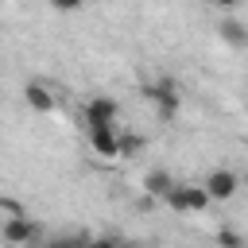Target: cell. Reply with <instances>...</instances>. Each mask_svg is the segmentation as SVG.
Instances as JSON below:
<instances>
[{
    "instance_id": "6da1fadb",
    "label": "cell",
    "mask_w": 248,
    "mask_h": 248,
    "mask_svg": "<svg viewBox=\"0 0 248 248\" xmlns=\"http://www.w3.org/2000/svg\"><path fill=\"white\" fill-rule=\"evenodd\" d=\"M0 236H4V244H12V248H31V244L39 240V221L27 217V213H12V217H4Z\"/></svg>"
},
{
    "instance_id": "7a4b0ae2",
    "label": "cell",
    "mask_w": 248,
    "mask_h": 248,
    "mask_svg": "<svg viewBox=\"0 0 248 248\" xmlns=\"http://www.w3.org/2000/svg\"><path fill=\"white\" fill-rule=\"evenodd\" d=\"M147 101L155 105V116H159V120H174L178 108H182V93H178V85H174L170 78L155 81V85L147 89Z\"/></svg>"
},
{
    "instance_id": "3957f363",
    "label": "cell",
    "mask_w": 248,
    "mask_h": 248,
    "mask_svg": "<svg viewBox=\"0 0 248 248\" xmlns=\"http://www.w3.org/2000/svg\"><path fill=\"white\" fill-rule=\"evenodd\" d=\"M116 120H120V105L112 97H105V93L89 97V105H85V132H93V128H112L116 132Z\"/></svg>"
},
{
    "instance_id": "277c9868",
    "label": "cell",
    "mask_w": 248,
    "mask_h": 248,
    "mask_svg": "<svg viewBox=\"0 0 248 248\" xmlns=\"http://www.w3.org/2000/svg\"><path fill=\"white\" fill-rule=\"evenodd\" d=\"M163 202H167L174 213H202V209H209L205 190H202V186H186V182H174Z\"/></svg>"
},
{
    "instance_id": "5b68a950",
    "label": "cell",
    "mask_w": 248,
    "mask_h": 248,
    "mask_svg": "<svg viewBox=\"0 0 248 248\" xmlns=\"http://www.w3.org/2000/svg\"><path fill=\"white\" fill-rule=\"evenodd\" d=\"M236 186H240V178L232 174V170H209L205 174V182H202V190H205V198L209 202H229L232 194H236Z\"/></svg>"
},
{
    "instance_id": "8992f818",
    "label": "cell",
    "mask_w": 248,
    "mask_h": 248,
    "mask_svg": "<svg viewBox=\"0 0 248 248\" xmlns=\"http://www.w3.org/2000/svg\"><path fill=\"white\" fill-rule=\"evenodd\" d=\"M85 136H89L93 155H101V159H120V132H112V128H93V132H85Z\"/></svg>"
},
{
    "instance_id": "52a82bcc",
    "label": "cell",
    "mask_w": 248,
    "mask_h": 248,
    "mask_svg": "<svg viewBox=\"0 0 248 248\" xmlns=\"http://www.w3.org/2000/svg\"><path fill=\"white\" fill-rule=\"evenodd\" d=\"M217 39L225 43V46H232V50H248V23H240V19H221L217 23Z\"/></svg>"
},
{
    "instance_id": "ba28073f",
    "label": "cell",
    "mask_w": 248,
    "mask_h": 248,
    "mask_svg": "<svg viewBox=\"0 0 248 248\" xmlns=\"http://www.w3.org/2000/svg\"><path fill=\"white\" fill-rule=\"evenodd\" d=\"M23 101H27V108H35V112H54V93L43 85V81H27L23 85Z\"/></svg>"
},
{
    "instance_id": "9c48e42d",
    "label": "cell",
    "mask_w": 248,
    "mask_h": 248,
    "mask_svg": "<svg viewBox=\"0 0 248 248\" xmlns=\"http://www.w3.org/2000/svg\"><path fill=\"white\" fill-rule=\"evenodd\" d=\"M170 186H174V178H170V170H163V167H155V170L143 174V194H147V198H167Z\"/></svg>"
},
{
    "instance_id": "30bf717a",
    "label": "cell",
    "mask_w": 248,
    "mask_h": 248,
    "mask_svg": "<svg viewBox=\"0 0 248 248\" xmlns=\"http://www.w3.org/2000/svg\"><path fill=\"white\" fill-rule=\"evenodd\" d=\"M140 151H143V136H136V132H120V155L132 159V155H140Z\"/></svg>"
},
{
    "instance_id": "8fae6325",
    "label": "cell",
    "mask_w": 248,
    "mask_h": 248,
    "mask_svg": "<svg viewBox=\"0 0 248 248\" xmlns=\"http://www.w3.org/2000/svg\"><path fill=\"white\" fill-rule=\"evenodd\" d=\"M217 244H221V248H244L240 232H232V229H221V232H217Z\"/></svg>"
},
{
    "instance_id": "7c38bea8",
    "label": "cell",
    "mask_w": 248,
    "mask_h": 248,
    "mask_svg": "<svg viewBox=\"0 0 248 248\" xmlns=\"http://www.w3.org/2000/svg\"><path fill=\"white\" fill-rule=\"evenodd\" d=\"M85 248H120V244H116V240H89Z\"/></svg>"
},
{
    "instance_id": "4fadbf2b",
    "label": "cell",
    "mask_w": 248,
    "mask_h": 248,
    "mask_svg": "<svg viewBox=\"0 0 248 248\" xmlns=\"http://www.w3.org/2000/svg\"><path fill=\"white\" fill-rule=\"evenodd\" d=\"M120 248H136V244H120Z\"/></svg>"
}]
</instances>
